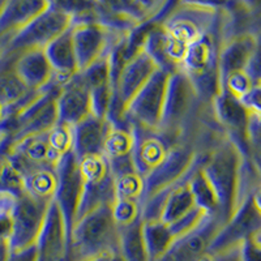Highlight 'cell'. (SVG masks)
Listing matches in <instances>:
<instances>
[{"instance_id":"836d02e7","label":"cell","mask_w":261,"mask_h":261,"mask_svg":"<svg viewBox=\"0 0 261 261\" xmlns=\"http://www.w3.org/2000/svg\"><path fill=\"white\" fill-rule=\"evenodd\" d=\"M6 261H36V247L25 251H9Z\"/></svg>"},{"instance_id":"83f0119b","label":"cell","mask_w":261,"mask_h":261,"mask_svg":"<svg viewBox=\"0 0 261 261\" xmlns=\"http://www.w3.org/2000/svg\"><path fill=\"white\" fill-rule=\"evenodd\" d=\"M143 221L140 220L127 227L119 228L120 248L119 253L124 261H149L143 239Z\"/></svg>"},{"instance_id":"d590c367","label":"cell","mask_w":261,"mask_h":261,"mask_svg":"<svg viewBox=\"0 0 261 261\" xmlns=\"http://www.w3.org/2000/svg\"><path fill=\"white\" fill-rule=\"evenodd\" d=\"M8 253L9 248L8 244H7V241H0V261H6Z\"/></svg>"},{"instance_id":"9c48e42d","label":"cell","mask_w":261,"mask_h":261,"mask_svg":"<svg viewBox=\"0 0 261 261\" xmlns=\"http://www.w3.org/2000/svg\"><path fill=\"white\" fill-rule=\"evenodd\" d=\"M169 76L170 74L160 69L153 73L148 83L128 103L123 115L124 125L158 129L162 118Z\"/></svg>"},{"instance_id":"7a4b0ae2","label":"cell","mask_w":261,"mask_h":261,"mask_svg":"<svg viewBox=\"0 0 261 261\" xmlns=\"http://www.w3.org/2000/svg\"><path fill=\"white\" fill-rule=\"evenodd\" d=\"M217 27L192 42L186 50L180 69L205 103L213 105L221 93L220 51L226 39L227 13L223 4Z\"/></svg>"},{"instance_id":"1f68e13d","label":"cell","mask_w":261,"mask_h":261,"mask_svg":"<svg viewBox=\"0 0 261 261\" xmlns=\"http://www.w3.org/2000/svg\"><path fill=\"white\" fill-rule=\"evenodd\" d=\"M47 139L53 150L59 157L72 151V127L58 123L47 132Z\"/></svg>"},{"instance_id":"52a82bcc","label":"cell","mask_w":261,"mask_h":261,"mask_svg":"<svg viewBox=\"0 0 261 261\" xmlns=\"http://www.w3.org/2000/svg\"><path fill=\"white\" fill-rule=\"evenodd\" d=\"M51 201L24 192L15 200L11 214V232L7 239L9 251H25L36 247Z\"/></svg>"},{"instance_id":"f1b7e54d","label":"cell","mask_w":261,"mask_h":261,"mask_svg":"<svg viewBox=\"0 0 261 261\" xmlns=\"http://www.w3.org/2000/svg\"><path fill=\"white\" fill-rule=\"evenodd\" d=\"M187 181L197 206L209 216H217L218 206H217L216 196H214L213 190L211 188L208 180H206L201 169H200V157L192 171H191Z\"/></svg>"},{"instance_id":"ac0fdd59","label":"cell","mask_w":261,"mask_h":261,"mask_svg":"<svg viewBox=\"0 0 261 261\" xmlns=\"http://www.w3.org/2000/svg\"><path fill=\"white\" fill-rule=\"evenodd\" d=\"M3 59L11 60L13 73L33 92H42L48 89L54 84H59L55 80V74L43 50H28L12 58Z\"/></svg>"},{"instance_id":"4dcf8cb0","label":"cell","mask_w":261,"mask_h":261,"mask_svg":"<svg viewBox=\"0 0 261 261\" xmlns=\"http://www.w3.org/2000/svg\"><path fill=\"white\" fill-rule=\"evenodd\" d=\"M111 213L118 228L127 227L141 220V201L115 199L111 205Z\"/></svg>"},{"instance_id":"4316f807","label":"cell","mask_w":261,"mask_h":261,"mask_svg":"<svg viewBox=\"0 0 261 261\" xmlns=\"http://www.w3.org/2000/svg\"><path fill=\"white\" fill-rule=\"evenodd\" d=\"M143 239L149 261H158L175 241L167 225L161 221L143 222Z\"/></svg>"},{"instance_id":"7402d4cb","label":"cell","mask_w":261,"mask_h":261,"mask_svg":"<svg viewBox=\"0 0 261 261\" xmlns=\"http://www.w3.org/2000/svg\"><path fill=\"white\" fill-rule=\"evenodd\" d=\"M111 122L93 114L72 127V151L79 161L90 155L102 154L103 144Z\"/></svg>"},{"instance_id":"ffe728a7","label":"cell","mask_w":261,"mask_h":261,"mask_svg":"<svg viewBox=\"0 0 261 261\" xmlns=\"http://www.w3.org/2000/svg\"><path fill=\"white\" fill-rule=\"evenodd\" d=\"M42 92L28 89L13 73L11 60H0V127L34 101Z\"/></svg>"},{"instance_id":"cb8c5ba5","label":"cell","mask_w":261,"mask_h":261,"mask_svg":"<svg viewBox=\"0 0 261 261\" xmlns=\"http://www.w3.org/2000/svg\"><path fill=\"white\" fill-rule=\"evenodd\" d=\"M45 55L51 69L55 74V80L63 85L77 73V62L72 43L71 29L60 34L45 47Z\"/></svg>"},{"instance_id":"4fadbf2b","label":"cell","mask_w":261,"mask_h":261,"mask_svg":"<svg viewBox=\"0 0 261 261\" xmlns=\"http://www.w3.org/2000/svg\"><path fill=\"white\" fill-rule=\"evenodd\" d=\"M57 190L54 195V202L58 205L71 234L83 192V179L80 172V161L69 151L63 155L57 167Z\"/></svg>"},{"instance_id":"8992f818","label":"cell","mask_w":261,"mask_h":261,"mask_svg":"<svg viewBox=\"0 0 261 261\" xmlns=\"http://www.w3.org/2000/svg\"><path fill=\"white\" fill-rule=\"evenodd\" d=\"M157 65L144 51L143 45L124 64L111 76L113 95L107 119L111 124L124 125L123 115L128 103L141 90L149 79L157 71Z\"/></svg>"},{"instance_id":"f546056e","label":"cell","mask_w":261,"mask_h":261,"mask_svg":"<svg viewBox=\"0 0 261 261\" xmlns=\"http://www.w3.org/2000/svg\"><path fill=\"white\" fill-rule=\"evenodd\" d=\"M114 180H115V199L136 200L143 202L145 181L136 170L115 175Z\"/></svg>"},{"instance_id":"f35d334b","label":"cell","mask_w":261,"mask_h":261,"mask_svg":"<svg viewBox=\"0 0 261 261\" xmlns=\"http://www.w3.org/2000/svg\"><path fill=\"white\" fill-rule=\"evenodd\" d=\"M4 6V2H0V11H2V8H3Z\"/></svg>"},{"instance_id":"7c38bea8","label":"cell","mask_w":261,"mask_h":261,"mask_svg":"<svg viewBox=\"0 0 261 261\" xmlns=\"http://www.w3.org/2000/svg\"><path fill=\"white\" fill-rule=\"evenodd\" d=\"M260 191L249 195L235 211L231 218L221 226L212 242V251L241 246L247 238L261 230Z\"/></svg>"},{"instance_id":"3957f363","label":"cell","mask_w":261,"mask_h":261,"mask_svg":"<svg viewBox=\"0 0 261 261\" xmlns=\"http://www.w3.org/2000/svg\"><path fill=\"white\" fill-rule=\"evenodd\" d=\"M119 228L111 206H99L74 221L69 234L72 261H86L98 256L119 253Z\"/></svg>"},{"instance_id":"603a6c76","label":"cell","mask_w":261,"mask_h":261,"mask_svg":"<svg viewBox=\"0 0 261 261\" xmlns=\"http://www.w3.org/2000/svg\"><path fill=\"white\" fill-rule=\"evenodd\" d=\"M48 0H9L0 11V36L12 38L48 7Z\"/></svg>"},{"instance_id":"5b68a950","label":"cell","mask_w":261,"mask_h":261,"mask_svg":"<svg viewBox=\"0 0 261 261\" xmlns=\"http://www.w3.org/2000/svg\"><path fill=\"white\" fill-rule=\"evenodd\" d=\"M60 86V84H54L43 90L34 101L0 127V132L7 139L4 148L24 137L46 134L58 124L57 98Z\"/></svg>"},{"instance_id":"8d00e7d4","label":"cell","mask_w":261,"mask_h":261,"mask_svg":"<svg viewBox=\"0 0 261 261\" xmlns=\"http://www.w3.org/2000/svg\"><path fill=\"white\" fill-rule=\"evenodd\" d=\"M9 41H11V38H8V37L0 36V59L4 57V54H6L7 46H8Z\"/></svg>"},{"instance_id":"ba28073f","label":"cell","mask_w":261,"mask_h":261,"mask_svg":"<svg viewBox=\"0 0 261 261\" xmlns=\"http://www.w3.org/2000/svg\"><path fill=\"white\" fill-rule=\"evenodd\" d=\"M80 172L83 192L76 220L99 206H111L115 200V180L103 154L90 155L81 160Z\"/></svg>"},{"instance_id":"d6a6232c","label":"cell","mask_w":261,"mask_h":261,"mask_svg":"<svg viewBox=\"0 0 261 261\" xmlns=\"http://www.w3.org/2000/svg\"><path fill=\"white\" fill-rule=\"evenodd\" d=\"M200 261H246L243 256V249L241 246L230 247V248L218 249V251H212L209 249L205 253Z\"/></svg>"},{"instance_id":"d6986e66","label":"cell","mask_w":261,"mask_h":261,"mask_svg":"<svg viewBox=\"0 0 261 261\" xmlns=\"http://www.w3.org/2000/svg\"><path fill=\"white\" fill-rule=\"evenodd\" d=\"M58 123L73 127L92 114V99L85 84L76 73L60 86L57 98Z\"/></svg>"},{"instance_id":"2e32d148","label":"cell","mask_w":261,"mask_h":261,"mask_svg":"<svg viewBox=\"0 0 261 261\" xmlns=\"http://www.w3.org/2000/svg\"><path fill=\"white\" fill-rule=\"evenodd\" d=\"M134 135V150L132 161L135 169L140 175L145 178L157 169L169 154L170 149L175 144L161 132L160 129L129 127Z\"/></svg>"},{"instance_id":"484cf974","label":"cell","mask_w":261,"mask_h":261,"mask_svg":"<svg viewBox=\"0 0 261 261\" xmlns=\"http://www.w3.org/2000/svg\"><path fill=\"white\" fill-rule=\"evenodd\" d=\"M134 150V135L127 125L111 124L103 144L102 154L107 160L109 165L132 160Z\"/></svg>"},{"instance_id":"6da1fadb","label":"cell","mask_w":261,"mask_h":261,"mask_svg":"<svg viewBox=\"0 0 261 261\" xmlns=\"http://www.w3.org/2000/svg\"><path fill=\"white\" fill-rule=\"evenodd\" d=\"M200 169L216 196L222 225L249 195L260 191V167L247 160L226 135L200 154Z\"/></svg>"},{"instance_id":"8fae6325","label":"cell","mask_w":261,"mask_h":261,"mask_svg":"<svg viewBox=\"0 0 261 261\" xmlns=\"http://www.w3.org/2000/svg\"><path fill=\"white\" fill-rule=\"evenodd\" d=\"M199 157V150L191 144L178 143L172 145L163 162L144 178L145 191L143 200L187 179Z\"/></svg>"},{"instance_id":"e575fe53","label":"cell","mask_w":261,"mask_h":261,"mask_svg":"<svg viewBox=\"0 0 261 261\" xmlns=\"http://www.w3.org/2000/svg\"><path fill=\"white\" fill-rule=\"evenodd\" d=\"M86 261H124V258L122 257L120 253H109V255L98 256V257L90 258V260Z\"/></svg>"},{"instance_id":"9a60e30c","label":"cell","mask_w":261,"mask_h":261,"mask_svg":"<svg viewBox=\"0 0 261 261\" xmlns=\"http://www.w3.org/2000/svg\"><path fill=\"white\" fill-rule=\"evenodd\" d=\"M222 222L217 216H206L195 230L172 242L158 261H200L208 252Z\"/></svg>"},{"instance_id":"5bb4252c","label":"cell","mask_w":261,"mask_h":261,"mask_svg":"<svg viewBox=\"0 0 261 261\" xmlns=\"http://www.w3.org/2000/svg\"><path fill=\"white\" fill-rule=\"evenodd\" d=\"M36 261H72L69 231L58 205L51 201L36 244Z\"/></svg>"},{"instance_id":"30bf717a","label":"cell","mask_w":261,"mask_h":261,"mask_svg":"<svg viewBox=\"0 0 261 261\" xmlns=\"http://www.w3.org/2000/svg\"><path fill=\"white\" fill-rule=\"evenodd\" d=\"M71 34L79 72L107 57L116 42L127 36L109 29L94 18L73 21Z\"/></svg>"},{"instance_id":"74e56055","label":"cell","mask_w":261,"mask_h":261,"mask_svg":"<svg viewBox=\"0 0 261 261\" xmlns=\"http://www.w3.org/2000/svg\"><path fill=\"white\" fill-rule=\"evenodd\" d=\"M6 141H7L6 136L0 132V155H2V151H3L4 145H6Z\"/></svg>"},{"instance_id":"d4e9b609","label":"cell","mask_w":261,"mask_h":261,"mask_svg":"<svg viewBox=\"0 0 261 261\" xmlns=\"http://www.w3.org/2000/svg\"><path fill=\"white\" fill-rule=\"evenodd\" d=\"M24 191L37 199L53 201L57 190V171L55 167H32L22 174Z\"/></svg>"},{"instance_id":"e0dca14e","label":"cell","mask_w":261,"mask_h":261,"mask_svg":"<svg viewBox=\"0 0 261 261\" xmlns=\"http://www.w3.org/2000/svg\"><path fill=\"white\" fill-rule=\"evenodd\" d=\"M260 57V33H242L223 41L220 51L221 81L228 74L247 71Z\"/></svg>"},{"instance_id":"44dd1931","label":"cell","mask_w":261,"mask_h":261,"mask_svg":"<svg viewBox=\"0 0 261 261\" xmlns=\"http://www.w3.org/2000/svg\"><path fill=\"white\" fill-rule=\"evenodd\" d=\"M77 73L90 93L92 114L107 119L111 105V95H113L109 55L97 60Z\"/></svg>"},{"instance_id":"277c9868","label":"cell","mask_w":261,"mask_h":261,"mask_svg":"<svg viewBox=\"0 0 261 261\" xmlns=\"http://www.w3.org/2000/svg\"><path fill=\"white\" fill-rule=\"evenodd\" d=\"M72 24L71 13L59 2H50L43 12L11 38L3 58H12L28 50H45L48 43L71 29Z\"/></svg>"}]
</instances>
